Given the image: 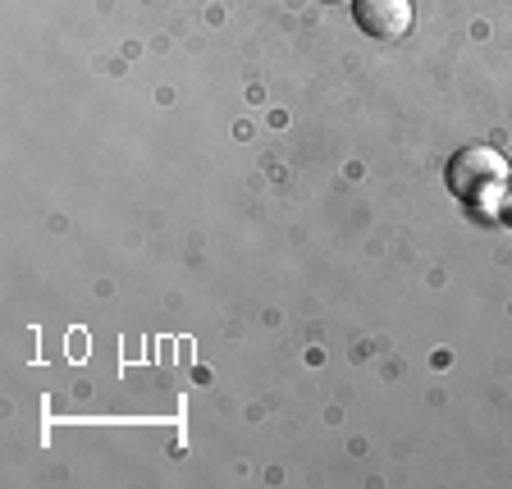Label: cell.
Listing matches in <instances>:
<instances>
[{
  "mask_svg": "<svg viewBox=\"0 0 512 489\" xmlns=\"http://www.w3.org/2000/svg\"><path fill=\"white\" fill-rule=\"evenodd\" d=\"M499 183H508V165H503L499 151L490 147H467L448 160V188L458 192L462 202H480L490 197Z\"/></svg>",
  "mask_w": 512,
  "mask_h": 489,
  "instance_id": "6da1fadb",
  "label": "cell"
},
{
  "mask_svg": "<svg viewBox=\"0 0 512 489\" xmlns=\"http://www.w3.org/2000/svg\"><path fill=\"white\" fill-rule=\"evenodd\" d=\"M352 19L380 42H394L412 28V0H352Z\"/></svg>",
  "mask_w": 512,
  "mask_h": 489,
  "instance_id": "7a4b0ae2",
  "label": "cell"
},
{
  "mask_svg": "<svg viewBox=\"0 0 512 489\" xmlns=\"http://www.w3.org/2000/svg\"><path fill=\"white\" fill-rule=\"evenodd\" d=\"M499 215H503V220H512V183H508V192H503V206H499Z\"/></svg>",
  "mask_w": 512,
  "mask_h": 489,
  "instance_id": "3957f363",
  "label": "cell"
},
{
  "mask_svg": "<svg viewBox=\"0 0 512 489\" xmlns=\"http://www.w3.org/2000/svg\"><path fill=\"white\" fill-rule=\"evenodd\" d=\"M325 5H334V0H325Z\"/></svg>",
  "mask_w": 512,
  "mask_h": 489,
  "instance_id": "277c9868",
  "label": "cell"
}]
</instances>
